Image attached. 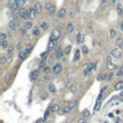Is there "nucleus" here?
Masks as SVG:
<instances>
[{"label":"nucleus","instance_id":"ea45409f","mask_svg":"<svg viewBox=\"0 0 123 123\" xmlns=\"http://www.w3.org/2000/svg\"><path fill=\"white\" fill-rule=\"evenodd\" d=\"M3 40H6V35L4 32H1L0 34V41H3Z\"/></svg>","mask_w":123,"mask_h":123},{"label":"nucleus","instance_id":"1a4fd4ad","mask_svg":"<svg viewBox=\"0 0 123 123\" xmlns=\"http://www.w3.org/2000/svg\"><path fill=\"white\" fill-rule=\"evenodd\" d=\"M64 55H65V51L63 49H58L57 50V52H56V58L57 59H62L63 57H64Z\"/></svg>","mask_w":123,"mask_h":123},{"label":"nucleus","instance_id":"8fccbe9b","mask_svg":"<svg viewBox=\"0 0 123 123\" xmlns=\"http://www.w3.org/2000/svg\"><path fill=\"white\" fill-rule=\"evenodd\" d=\"M45 120H47V119H44V118H43V119H38V120H37V122H38V123H41V122H44Z\"/></svg>","mask_w":123,"mask_h":123},{"label":"nucleus","instance_id":"79ce46f5","mask_svg":"<svg viewBox=\"0 0 123 123\" xmlns=\"http://www.w3.org/2000/svg\"><path fill=\"white\" fill-rule=\"evenodd\" d=\"M116 76H117V77H123V68L122 69H119Z\"/></svg>","mask_w":123,"mask_h":123},{"label":"nucleus","instance_id":"2f4dec72","mask_svg":"<svg viewBox=\"0 0 123 123\" xmlns=\"http://www.w3.org/2000/svg\"><path fill=\"white\" fill-rule=\"evenodd\" d=\"M116 37V30L114 29H110L109 30V38L110 39H113Z\"/></svg>","mask_w":123,"mask_h":123},{"label":"nucleus","instance_id":"cd10ccee","mask_svg":"<svg viewBox=\"0 0 123 123\" xmlns=\"http://www.w3.org/2000/svg\"><path fill=\"white\" fill-rule=\"evenodd\" d=\"M32 35L34 36H39L40 35V29L38 27H34L32 28Z\"/></svg>","mask_w":123,"mask_h":123},{"label":"nucleus","instance_id":"4be33fe9","mask_svg":"<svg viewBox=\"0 0 123 123\" xmlns=\"http://www.w3.org/2000/svg\"><path fill=\"white\" fill-rule=\"evenodd\" d=\"M9 27H10L11 29H15V27H16V22H15V19H11V21L9 22Z\"/></svg>","mask_w":123,"mask_h":123},{"label":"nucleus","instance_id":"423d86ee","mask_svg":"<svg viewBox=\"0 0 123 123\" xmlns=\"http://www.w3.org/2000/svg\"><path fill=\"white\" fill-rule=\"evenodd\" d=\"M52 71H53L54 75H58V73H60V71H62V65L60 64H55L53 66Z\"/></svg>","mask_w":123,"mask_h":123},{"label":"nucleus","instance_id":"13d9d810","mask_svg":"<svg viewBox=\"0 0 123 123\" xmlns=\"http://www.w3.org/2000/svg\"><path fill=\"white\" fill-rule=\"evenodd\" d=\"M114 2H116V0H112V3H114Z\"/></svg>","mask_w":123,"mask_h":123},{"label":"nucleus","instance_id":"de8ad7c7","mask_svg":"<svg viewBox=\"0 0 123 123\" xmlns=\"http://www.w3.org/2000/svg\"><path fill=\"white\" fill-rule=\"evenodd\" d=\"M17 3H18V6H23L25 4V0H17Z\"/></svg>","mask_w":123,"mask_h":123},{"label":"nucleus","instance_id":"c756f323","mask_svg":"<svg viewBox=\"0 0 123 123\" xmlns=\"http://www.w3.org/2000/svg\"><path fill=\"white\" fill-rule=\"evenodd\" d=\"M67 31H68V32H72L73 31V25H72V23H68V24H67Z\"/></svg>","mask_w":123,"mask_h":123},{"label":"nucleus","instance_id":"5fc2aeb1","mask_svg":"<svg viewBox=\"0 0 123 123\" xmlns=\"http://www.w3.org/2000/svg\"><path fill=\"white\" fill-rule=\"evenodd\" d=\"M16 47H17V50H21V42H18V43H17Z\"/></svg>","mask_w":123,"mask_h":123},{"label":"nucleus","instance_id":"393cba45","mask_svg":"<svg viewBox=\"0 0 123 123\" xmlns=\"http://www.w3.org/2000/svg\"><path fill=\"white\" fill-rule=\"evenodd\" d=\"M116 44H117V47H122V45H123V39L122 38H118V39H117V41H116Z\"/></svg>","mask_w":123,"mask_h":123},{"label":"nucleus","instance_id":"ddd939ff","mask_svg":"<svg viewBox=\"0 0 123 123\" xmlns=\"http://www.w3.org/2000/svg\"><path fill=\"white\" fill-rule=\"evenodd\" d=\"M35 9H36L37 13L40 14V13L42 12V4H41V2H37V3L35 4Z\"/></svg>","mask_w":123,"mask_h":123},{"label":"nucleus","instance_id":"4c0bfd02","mask_svg":"<svg viewBox=\"0 0 123 123\" xmlns=\"http://www.w3.org/2000/svg\"><path fill=\"white\" fill-rule=\"evenodd\" d=\"M64 51H65V54H66V55H68V54L71 52V47H70V45H68V47H65V49H64Z\"/></svg>","mask_w":123,"mask_h":123},{"label":"nucleus","instance_id":"aec40b11","mask_svg":"<svg viewBox=\"0 0 123 123\" xmlns=\"http://www.w3.org/2000/svg\"><path fill=\"white\" fill-rule=\"evenodd\" d=\"M40 28L42 30H47V28H49V24H47V22H41L40 23Z\"/></svg>","mask_w":123,"mask_h":123},{"label":"nucleus","instance_id":"f03ea898","mask_svg":"<svg viewBox=\"0 0 123 123\" xmlns=\"http://www.w3.org/2000/svg\"><path fill=\"white\" fill-rule=\"evenodd\" d=\"M59 38H60V28L55 27V28H54V29H53V31H52L51 39H53V40L57 41Z\"/></svg>","mask_w":123,"mask_h":123},{"label":"nucleus","instance_id":"e433bc0d","mask_svg":"<svg viewBox=\"0 0 123 123\" xmlns=\"http://www.w3.org/2000/svg\"><path fill=\"white\" fill-rule=\"evenodd\" d=\"M71 110V108L69 107V106H67V107H65V108H63V110H62V113H68L69 111Z\"/></svg>","mask_w":123,"mask_h":123},{"label":"nucleus","instance_id":"c9c22d12","mask_svg":"<svg viewBox=\"0 0 123 123\" xmlns=\"http://www.w3.org/2000/svg\"><path fill=\"white\" fill-rule=\"evenodd\" d=\"M117 12H118V14H122L123 13V9H122V6H121V4H118V6H117Z\"/></svg>","mask_w":123,"mask_h":123},{"label":"nucleus","instance_id":"4468645a","mask_svg":"<svg viewBox=\"0 0 123 123\" xmlns=\"http://www.w3.org/2000/svg\"><path fill=\"white\" fill-rule=\"evenodd\" d=\"M11 79H12V73H11V72H6V76H4V83L8 84L9 82L11 81Z\"/></svg>","mask_w":123,"mask_h":123},{"label":"nucleus","instance_id":"09e8293b","mask_svg":"<svg viewBox=\"0 0 123 123\" xmlns=\"http://www.w3.org/2000/svg\"><path fill=\"white\" fill-rule=\"evenodd\" d=\"M13 51H14V47H10L8 49V54H12Z\"/></svg>","mask_w":123,"mask_h":123},{"label":"nucleus","instance_id":"0eeeda50","mask_svg":"<svg viewBox=\"0 0 123 123\" xmlns=\"http://www.w3.org/2000/svg\"><path fill=\"white\" fill-rule=\"evenodd\" d=\"M66 15H67V11H66V9H65V8H62V9H60V10L57 12V17H58L59 19L64 18Z\"/></svg>","mask_w":123,"mask_h":123},{"label":"nucleus","instance_id":"a19ab883","mask_svg":"<svg viewBox=\"0 0 123 123\" xmlns=\"http://www.w3.org/2000/svg\"><path fill=\"white\" fill-rule=\"evenodd\" d=\"M50 71H51V68H50V67H44V68H43V73H44V75L50 73Z\"/></svg>","mask_w":123,"mask_h":123},{"label":"nucleus","instance_id":"f8f14e48","mask_svg":"<svg viewBox=\"0 0 123 123\" xmlns=\"http://www.w3.org/2000/svg\"><path fill=\"white\" fill-rule=\"evenodd\" d=\"M114 90L117 91H122L123 90V81H119L114 84Z\"/></svg>","mask_w":123,"mask_h":123},{"label":"nucleus","instance_id":"f3484780","mask_svg":"<svg viewBox=\"0 0 123 123\" xmlns=\"http://www.w3.org/2000/svg\"><path fill=\"white\" fill-rule=\"evenodd\" d=\"M100 107H101V103L100 100H97L96 104H95V107H94V112H97L100 110Z\"/></svg>","mask_w":123,"mask_h":123},{"label":"nucleus","instance_id":"603ef678","mask_svg":"<svg viewBox=\"0 0 123 123\" xmlns=\"http://www.w3.org/2000/svg\"><path fill=\"white\" fill-rule=\"evenodd\" d=\"M85 118H84V119H80V120L79 121H78V122H79V123H83V122H85Z\"/></svg>","mask_w":123,"mask_h":123},{"label":"nucleus","instance_id":"c85d7f7f","mask_svg":"<svg viewBox=\"0 0 123 123\" xmlns=\"http://www.w3.org/2000/svg\"><path fill=\"white\" fill-rule=\"evenodd\" d=\"M79 58H80V50H76L75 57H73V62H77Z\"/></svg>","mask_w":123,"mask_h":123},{"label":"nucleus","instance_id":"b1692460","mask_svg":"<svg viewBox=\"0 0 123 123\" xmlns=\"http://www.w3.org/2000/svg\"><path fill=\"white\" fill-rule=\"evenodd\" d=\"M49 92H51V93H55L56 92V86L54 85L53 83L49 84Z\"/></svg>","mask_w":123,"mask_h":123},{"label":"nucleus","instance_id":"f704fd0d","mask_svg":"<svg viewBox=\"0 0 123 123\" xmlns=\"http://www.w3.org/2000/svg\"><path fill=\"white\" fill-rule=\"evenodd\" d=\"M95 66H96V65H95L94 63H90V64H88V68L93 72V71L95 70Z\"/></svg>","mask_w":123,"mask_h":123},{"label":"nucleus","instance_id":"864d4df0","mask_svg":"<svg viewBox=\"0 0 123 123\" xmlns=\"http://www.w3.org/2000/svg\"><path fill=\"white\" fill-rule=\"evenodd\" d=\"M50 78H51V76H50L49 73H47V76H45V77H44V79H45V80H49Z\"/></svg>","mask_w":123,"mask_h":123},{"label":"nucleus","instance_id":"7c9ffc66","mask_svg":"<svg viewBox=\"0 0 123 123\" xmlns=\"http://www.w3.org/2000/svg\"><path fill=\"white\" fill-rule=\"evenodd\" d=\"M82 117H83V118L90 117V111H88V109H84L83 111H82Z\"/></svg>","mask_w":123,"mask_h":123},{"label":"nucleus","instance_id":"49530a36","mask_svg":"<svg viewBox=\"0 0 123 123\" xmlns=\"http://www.w3.org/2000/svg\"><path fill=\"white\" fill-rule=\"evenodd\" d=\"M50 112H52V110H51V109H47V111H45V114H44V119H47V118H49V116H50Z\"/></svg>","mask_w":123,"mask_h":123},{"label":"nucleus","instance_id":"6ab92c4d","mask_svg":"<svg viewBox=\"0 0 123 123\" xmlns=\"http://www.w3.org/2000/svg\"><path fill=\"white\" fill-rule=\"evenodd\" d=\"M18 56H19V58H21V59H25V58L28 56V54H27V52L24 50V51H21V52H19V55H18Z\"/></svg>","mask_w":123,"mask_h":123},{"label":"nucleus","instance_id":"72a5a7b5","mask_svg":"<svg viewBox=\"0 0 123 123\" xmlns=\"http://www.w3.org/2000/svg\"><path fill=\"white\" fill-rule=\"evenodd\" d=\"M24 26H25L26 28H27V29H30V28H32V22H26L25 24H24Z\"/></svg>","mask_w":123,"mask_h":123},{"label":"nucleus","instance_id":"58836bf2","mask_svg":"<svg viewBox=\"0 0 123 123\" xmlns=\"http://www.w3.org/2000/svg\"><path fill=\"white\" fill-rule=\"evenodd\" d=\"M47 54H49V51H45V52H43L42 54H41V58H42V60H44L45 58H47Z\"/></svg>","mask_w":123,"mask_h":123},{"label":"nucleus","instance_id":"37998d69","mask_svg":"<svg viewBox=\"0 0 123 123\" xmlns=\"http://www.w3.org/2000/svg\"><path fill=\"white\" fill-rule=\"evenodd\" d=\"M21 32H22V35H23V36H24V35H26V32H27V28H26L25 26H23V27L21 28Z\"/></svg>","mask_w":123,"mask_h":123},{"label":"nucleus","instance_id":"bb28decb","mask_svg":"<svg viewBox=\"0 0 123 123\" xmlns=\"http://www.w3.org/2000/svg\"><path fill=\"white\" fill-rule=\"evenodd\" d=\"M1 47H2V49H8V47H9V41L8 40L1 41Z\"/></svg>","mask_w":123,"mask_h":123},{"label":"nucleus","instance_id":"9b49d317","mask_svg":"<svg viewBox=\"0 0 123 123\" xmlns=\"http://www.w3.org/2000/svg\"><path fill=\"white\" fill-rule=\"evenodd\" d=\"M84 40H85V37H84V35L83 34H81V32H80V34H78L77 35V42L78 43H83L84 42Z\"/></svg>","mask_w":123,"mask_h":123},{"label":"nucleus","instance_id":"412c9836","mask_svg":"<svg viewBox=\"0 0 123 123\" xmlns=\"http://www.w3.org/2000/svg\"><path fill=\"white\" fill-rule=\"evenodd\" d=\"M107 68L109 69V70H113V69L116 68V65H114L111 60H109V62H107Z\"/></svg>","mask_w":123,"mask_h":123},{"label":"nucleus","instance_id":"4d7b16f0","mask_svg":"<svg viewBox=\"0 0 123 123\" xmlns=\"http://www.w3.org/2000/svg\"><path fill=\"white\" fill-rule=\"evenodd\" d=\"M120 96H121V97H123V90L120 92Z\"/></svg>","mask_w":123,"mask_h":123},{"label":"nucleus","instance_id":"9d476101","mask_svg":"<svg viewBox=\"0 0 123 123\" xmlns=\"http://www.w3.org/2000/svg\"><path fill=\"white\" fill-rule=\"evenodd\" d=\"M55 44H56V41H55V40H53V39H51V40L49 41V43H47V51H51L52 49H54Z\"/></svg>","mask_w":123,"mask_h":123},{"label":"nucleus","instance_id":"3c124183","mask_svg":"<svg viewBox=\"0 0 123 123\" xmlns=\"http://www.w3.org/2000/svg\"><path fill=\"white\" fill-rule=\"evenodd\" d=\"M112 76H113V73H108V76H107V80H110V79H111Z\"/></svg>","mask_w":123,"mask_h":123},{"label":"nucleus","instance_id":"20e7f679","mask_svg":"<svg viewBox=\"0 0 123 123\" xmlns=\"http://www.w3.org/2000/svg\"><path fill=\"white\" fill-rule=\"evenodd\" d=\"M18 6V3H17V0H9V8L12 11H15Z\"/></svg>","mask_w":123,"mask_h":123},{"label":"nucleus","instance_id":"5701e85b","mask_svg":"<svg viewBox=\"0 0 123 123\" xmlns=\"http://www.w3.org/2000/svg\"><path fill=\"white\" fill-rule=\"evenodd\" d=\"M51 110H52V112H53V113H55V112H58V111H59V106H58L57 104H54V105L52 106Z\"/></svg>","mask_w":123,"mask_h":123},{"label":"nucleus","instance_id":"c03bdc74","mask_svg":"<svg viewBox=\"0 0 123 123\" xmlns=\"http://www.w3.org/2000/svg\"><path fill=\"white\" fill-rule=\"evenodd\" d=\"M91 72H92V71H91L88 68H86L85 70L83 71V75H84V76H90V75H91Z\"/></svg>","mask_w":123,"mask_h":123},{"label":"nucleus","instance_id":"39448f33","mask_svg":"<svg viewBox=\"0 0 123 123\" xmlns=\"http://www.w3.org/2000/svg\"><path fill=\"white\" fill-rule=\"evenodd\" d=\"M111 54H112V56H113L114 58H120L121 55H122V53H121V50L119 49V47L112 50V51H111Z\"/></svg>","mask_w":123,"mask_h":123},{"label":"nucleus","instance_id":"a878e982","mask_svg":"<svg viewBox=\"0 0 123 123\" xmlns=\"http://www.w3.org/2000/svg\"><path fill=\"white\" fill-rule=\"evenodd\" d=\"M69 91H70L71 93H73V94L77 93V85H76V84H71V85L69 86Z\"/></svg>","mask_w":123,"mask_h":123},{"label":"nucleus","instance_id":"473e14b6","mask_svg":"<svg viewBox=\"0 0 123 123\" xmlns=\"http://www.w3.org/2000/svg\"><path fill=\"white\" fill-rule=\"evenodd\" d=\"M6 59H8V57H6V56H1V57H0V65H4V64H6Z\"/></svg>","mask_w":123,"mask_h":123},{"label":"nucleus","instance_id":"7ed1b4c3","mask_svg":"<svg viewBox=\"0 0 123 123\" xmlns=\"http://www.w3.org/2000/svg\"><path fill=\"white\" fill-rule=\"evenodd\" d=\"M45 8H47V12H49L50 15H54L56 13V8H55V6H54V4L47 3V4H45Z\"/></svg>","mask_w":123,"mask_h":123},{"label":"nucleus","instance_id":"f257e3e1","mask_svg":"<svg viewBox=\"0 0 123 123\" xmlns=\"http://www.w3.org/2000/svg\"><path fill=\"white\" fill-rule=\"evenodd\" d=\"M18 16L23 19H28L30 18V15H29V10L25 8H21L18 11Z\"/></svg>","mask_w":123,"mask_h":123},{"label":"nucleus","instance_id":"2eb2a0df","mask_svg":"<svg viewBox=\"0 0 123 123\" xmlns=\"http://www.w3.org/2000/svg\"><path fill=\"white\" fill-rule=\"evenodd\" d=\"M77 105H78V100H77V99H71V100H69V103H68V106L71 108V109H73V108H75Z\"/></svg>","mask_w":123,"mask_h":123},{"label":"nucleus","instance_id":"6e6d98bb","mask_svg":"<svg viewBox=\"0 0 123 123\" xmlns=\"http://www.w3.org/2000/svg\"><path fill=\"white\" fill-rule=\"evenodd\" d=\"M120 27H121V29H122V31H123V21L121 22V24H120Z\"/></svg>","mask_w":123,"mask_h":123},{"label":"nucleus","instance_id":"a18cd8bd","mask_svg":"<svg viewBox=\"0 0 123 123\" xmlns=\"http://www.w3.org/2000/svg\"><path fill=\"white\" fill-rule=\"evenodd\" d=\"M81 51H82V53H83V54H88V49L86 47H82Z\"/></svg>","mask_w":123,"mask_h":123},{"label":"nucleus","instance_id":"6e6552de","mask_svg":"<svg viewBox=\"0 0 123 123\" xmlns=\"http://www.w3.org/2000/svg\"><path fill=\"white\" fill-rule=\"evenodd\" d=\"M39 77V71L38 70H32L31 72H30L29 75V79L31 80V81H35V80H37Z\"/></svg>","mask_w":123,"mask_h":123},{"label":"nucleus","instance_id":"dca6fc26","mask_svg":"<svg viewBox=\"0 0 123 123\" xmlns=\"http://www.w3.org/2000/svg\"><path fill=\"white\" fill-rule=\"evenodd\" d=\"M37 14H38V13H37V11H36V9H35V8L29 9V15H30V18H35Z\"/></svg>","mask_w":123,"mask_h":123},{"label":"nucleus","instance_id":"a211bd4d","mask_svg":"<svg viewBox=\"0 0 123 123\" xmlns=\"http://www.w3.org/2000/svg\"><path fill=\"white\" fill-rule=\"evenodd\" d=\"M97 80H98V81L107 80V75H105V73H99V75L97 76Z\"/></svg>","mask_w":123,"mask_h":123}]
</instances>
